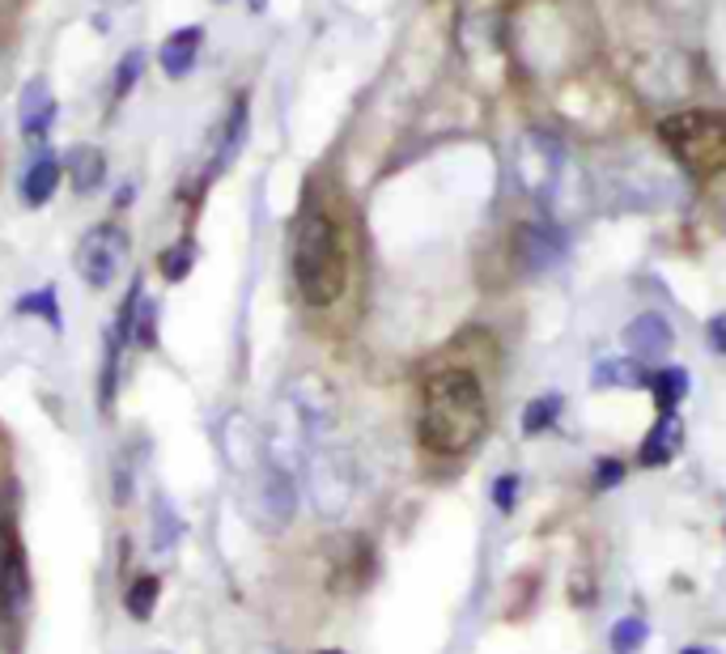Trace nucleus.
I'll return each mask as SVG.
<instances>
[{
	"instance_id": "2",
	"label": "nucleus",
	"mask_w": 726,
	"mask_h": 654,
	"mask_svg": "<svg viewBox=\"0 0 726 654\" xmlns=\"http://www.w3.org/2000/svg\"><path fill=\"white\" fill-rule=\"evenodd\" d=\"M293 281L306 306L340 303L348 285V259H344L336 221L319 208L302 213L293 226Z\"/></svg>"
},
{
	"instance_id": "10",
	"label": "nucleus",
	"mask_w": 726,
	"mask_h": 654,
	"mask_svg": "<svg viewBox=\"0 0 726 654\" xmlns=\"http://www.w3.org/2000/svg\"><path fill=\"white\" fill-rule=\"evenodd\" d=\"M51 124H55V94L43 77H35V81H26V90L17 99V132L26 141H43Z\"/></svg>"
},
{
	"instance_id": "29",
	"label": "nucleus",
	"mask_w": 726,
	"mask_h": 654,
	"mask_svg": "<svg viewBox=\"0 0 726 654\" xmlns=\"http://www.w3.org/2000/svg\"><path fill=\"white\" fill-rule=\"evenodd\" d=\"M679 654H718V651H710V646H688V651H679Z\"/></svg>"
},
{
	"instance_id": "31",
	"label": "nucleus",
	"mask_w": 726,
	"mask_h": 654,
	"mask_svg": "<svg viewBox=\"0 0 726 654\" xmlns=\"http://www.w3.org/2000/svg\"><path fill=\"white\" fill-rule=\"evenodd\" d=\"M221 4H226V0H221Z\"/></svg>"
},
{
	"instance_id": "9",
	"label": "nucleus",
	"mask_w": 726,
	"mask_h": 654,
	"mask_svg": "<svg viewBox=\"0 0 726 654\" xmlns=\"http://www.w3.org/2000/svg\"><path fill=\"white\" fill-rule=\"evenodd\" d=\"M676 345V332L672 323L659 315V310H646L637 315L629 328H625V349L637 357V361H663Z\"/></svg>"
},
{
	"instance_id": "30",
	"label": "nucleus",
	"mask_w": 726,
	"mask_h": 654,
	"mask_svg": "<svg viewBox=\"0 0 726 654\" xmlns=\"http://www.w3.org/2000/svg\"><path fill=\"white\" fill-rule=\"evenodd\" d=\"M323 654H344V651H323Z\"/></svg>"
},
{
	"instance_id": "15",
	"label": "nucleus",
	"mask_w": 726,
	"mask_h": 654,
	"mask_svg": "<svg viewBox=\"0 0 726 654\" xmlns=\"http://www.w3.org/2000/svg\"><path fill=\"white\" fill-rule=\"evenodd\" d=\"M679 443H684V421H679V412H659L654 429H650L646 443H641V463H646V467H663V463H672L679 451Z\"/></svg>"
},
{
	"instance_id": "13",
	"label": "nucleus",
	"mask_w": 726,
	"mask_h": 654,
	"mask_svg": "<svg viewBox=\"0 0 726 654\" xmlns=\"http://www.w3.org/2000/svg\"><path fill=\"white\" fill-rule=\"evenodd\" d=\"M60 179H64V162H60L55 153H39V157L22 170V183H17L22 204H26V208H43V204L55 196Z\"/></svg>"
},
{
	"instance_id": "26",
	"label": "nucleus",
	"mask_w": 726,
	"mask_h": 654,
	"mask_svg": "<svg viewBox=\"0 0 726 654\" xmlns=\"http://www.w3.org/2000/svg\"><path fill=\"white\" fill-rule=\"evenodd\" d=\"M621 480H625V463H621V459H603L595 485H599V489H612V485H621Z\"/></svg>"
},
{
	"instance_id": "17",
	"label": "nucleus",
	"mask_w": 726,
	"mask_h": 654,
	"mask_svg": "<svg viewBox=\"0 0 726 654\" xmlns=\"http://www.w3.org/2000/svg\"><path fill=\"white\" fill-rule=\"evenodd\" d=\"M242 141H246V99H239L230 106V115H226V132H221V145H217V162H213V170H226L234 157H239Z\"/></svg>"
},
{
	"instance_id": "3",
	"label": "nucleus",
	"mask_w": 726,
	"mask_h": 654,
	"mask_svg": "<svg viewBox=\"0 0 726 654\" xmlns=\"http://www.w3.org/2000/svg\"><path fill=\"white\" fill-rule=\"evenodd\" d=\"M663 145L676 153L679 166L697 179H714L726 170V115L718 111H679L659 119Z\"/></svg>"
},
{
	"instance_id": "5",
	"label": "nucleus",
	"mask_w": 726,
	"mask_h": 654,
	"mask_svg": "<svg viewBox=\"0 0 726 654\" xmlns=\"http://www.w3.org/2000/svg\"><path fill=\"white\" fill-rule=\"evenodd\" d=\"M128 255H132V234L119 221H102L81 234V243L73 252V268L90 290H111L115 277L124 272Z\"/></svg>"
},
{
	"instance_id": "6",
	"label": "nucleus",
	"mask_w": 726,
	"mask_h": 654,
	"mask_svg": "<svg viewBox=\"0 0 726 654\" xmlns=\"http://www.w3.org/2000/svg\"><path fill=\"white\" fill-rule=\"evenodd\" d=\"M306 493H310V505L319 518L336 523L348 514L353 505V463L344 451H332V447H315L306 454Z\"/></svg>"
},
{
	"instance_id": "27",
	"label": "nucleus",
	"mask_w": 726,
	"mask_h": 654,
	"mask_svg": "<svg viewBox=\"0 0 726 654\" xmlns=\"http://www.w3.org/2000/svg\"><path fill=\"white\" fill-rule=\"evenodd\" d=\"M514 489H519L514 476H497V485H493V502H497V510H510V505H514Z\"/></svg>"
},
{
	"instance_id": "21",
	"label": "nucleus",
	"mask_w": 726,
	"mask_h": 654,
	"mask_svg": "<svg viewBox=\"0 0 726 654\" xmlns=\"http://www.w3.org/2000/svg\"><path fill=\"white\" fill-rule=\"evenodd\" d=\"M157 591H162V582H157L153 574L132 578V587H128V595H124V612H128L132 620H149L153 607H157Z\"/></svg>"
},
{
	"instance_id": "25",
	"label": "nucleus",
	"mask_w": 726,
	"mask_h": 654,
	"mask_svg": "<svg viewBox=\"0 0 726 654\" xmlns=\"http://www.w3.org/2000/svg\"><path fill=\"white\" fill-rule=\"evenodd\" d=\"M17 310L22 315H39V319H48L51 332H60V310H55V290H35V294H26V298H17Z\"/></svg>"
},
{
	"instance_id": "23",
	"label": "nucleus",
	"mask_w": 726,
	"mask_h": 654,
	"mask_svg": "<svg viewBox=\"0 0 726 654\" xmlns=\"http://www.w3.org/2000/svg\"><path fill=\"white\" fill-rule=\"evenodd\" d=\"M646 638H650V629H646L641 616H625V620L612 625V651L616 654H637L646 646Z\"/></svg>"
},
{
	"instance_id": "1",
	"label": "nucleus",
	"mask_w": 726,
	"mask_h": 654,
	"mask_svg": "<svg viewBox=\"0 0 726 654\" xmlns=\"http://www.w3.org/2000/svg\"><path fill=\"white\" fill-rule=\"evenodd\" d=\"M488 425V403H484L481 379L472 370H437L425 383L421 403V443L434 454H463L481 443Z\"/></svg>"
},
{
	"instance_id": "7",
	"label": "nucleus",
	"mask_w": 726,
	"mask_h": 654,
	"mask_svg": "<svg viewBox=\"0 0 726 654\" xmlns=\"http://www.w3.org/2000/svg\"><path fill=\"white\" fill-rule=\"evenodd\" d=\"M561 170H565V145L544 132V128H532L519 137V150H514V175L523 183V192L535 196V201H552L557 188H561Z\"/></svg>"
},
{
	"instance_id": "14",
	"label": "nucleus",
	"mask_w": 726,
	"mask_h": 654,
	"mask_svg": "<svg viewBox=\"0 0 726 654\" xmlns=\"http://www.w3.org/2000/svg\"><path fill=\"white\" fill-rule=\"evenodd\" d=\"M64 170H68V183H73L77 196H94L106 183V157L98 145H73L64 153Z\"/></svg>"
},
{
	"instance_id": "8",
	"label": "nucleus",
	"mask_w": 726,
	"mask_h": 654,
	"mask_svg": "<svg viewBox=\"0 0 726 654\" xmlns=\"http://www.w3.org/2000/svg\"><path fill=\"white\" fill-rule=\"evenodd\" d=\"M221 454L234 472H255L264 459H268V443H264V429H255V421L246 412H230L221 421Z\"/></svg>"
},
{
	"instance_id": "12",
	"label": "nucleus",
	"mask_w": 726,
	"mask_h": 654,
	"mask_svg": "<svg viewBox=\"0 0 726 654\" xmlns=\"http://www.w3.org/2000/svg\"><path fill=\"white\" fill-rule=\"evenodd\" d=\"M200 51H204V30H200V26H179L175 35L162 39L157 64H162V73H166L170 81H183L195 64H200Z\"/></svg>"
},
{
	"instance_id": "16",
	"label": "nucleus",
	"mask_w": 726,
	"mask_h": 654,
	"mask_svg": "<svg viewBox=\"0 0 726 654\" xmlns=\"http://www.w3.org/2000/svg\"><path fill=\"white\" fill-rule=\"evenodd\" d=\"M590 383H595V387H641V383H646V370H641V361L603 357V361H595Z\"/></svg>"
},
{
	"instance_id": "19",
	"label": "nucleus",
	"mask_w": 726,
	"mask_h": 654,
	"mask_svg": "<svg viewBox=\"0 0 726 654\" xmlns=\"http://www.w3.org/2000/svg\"><path fill=\"white\" fill-rule=\"evenodd\" d=\"M179 540H183V518L166 498H157L153 502V553H175Z\"/></svg>"
},
{
	"instance_id": "28",
	"label": "nucleus",
	"mask_w": 726,
	"mask_h": 654,
	"mask_svg": "<svg viewBox=\"0 0 726 654\" xmlns=\"http://www.w3.org/2000/svg\"><path fill=\"white\" fill-rule=\"evenodd\" d=\"M710 345L718 352H726V315H714V319H710Z\"/></svg>"
},
{
	"instance_id": "22",
	"label": "nucleus",
	"mask_w": 726,
	"mask_h": 654,
	"mask_svg": "<svg viewBox=\"0 0 726 654\" xmlns=\"http://www.w3.org/2000/svg\"><path fill=\"white\" fill-rule=\"evenodd\" d=\"M561 408H565L561 392H544V396H535V400L523 408V434H544V429L561 416Z\"/></svg>"
},
{
	"instance_id": "18",
	"label": "nucleus",
	"mask_w": 726,
	"mask_h": 654,
	"mask_svg": "<svg viewBox=\"0 0 726 654\" xmlns=\"http://www.w3.org/2000/svg\"><path fill=\"white\" fill-rule=\"evenodd\" d=\"M650 392H654V408L659 412H676L679 400L688 396V374L679 366H663L654 379H650Z\"/></svg>"
},
{
	"instance_id": "24",
	"label": "nucleus",
	"mask_w": 726,
	"mask_h": 654,
	"mask_svg": "<svg viewBox=\"0 0 726 654\" xmlns=\"http://www.w3.org/2000/svg\"><path fill=\"white\" fill-rule=\"evenodd\" d=\"M141 73H145V51L141 48L124 51V60H119V68H115V99H128V94L137 90Z\"/></svg>"
},
{
	"instance_id": "4",
	"label": "nucleus",
	"mask_w": 726,
	"mask_h": 654,
	"mask_svg": "<svg viewBox=\"0 0 726 654\" xmlns=\"http://www.w3.org/2000/svg\"><path fill=\"white\" fill-rule=\"evenodd\" d=\"M242 514L259 531H285L293 523V514H297V480H293V472L277 467L272 459H264L255 472H246Z\"/></svg>"
},
{
	"instance_id": "20",
	"label": "nucleus",
	"mask_w": 726,
	"mask_h": 654,
	"mask_svg": "<svg viewBox=\"0 0 726 654\" xmlns=\"http://www.w3.org/2000/svg\"><path fill=\"white\" fill-rule=\"evenodd\" d=\"M195 259H200V247H195L192 234H183L179 243H170L166 252L157 255V272H162L166 281H183L195 268Z\"/></svg>"
},
{
	"instance_id": "11",
	"label": "nucleus",
	"mask_w": 726,
	"mask_h": 654,
	"mask_svg": "<svg viewBox=\"0 0 726 654\" xmlns=\"http://www.w3.org/2000/svg\"><path fill=\"white\" fill-rule=\"evenodd\" d=\"M565 255V234L552 221H527L519 230V259L527 272H544Z\"/></svg>"
}]
</instances>
